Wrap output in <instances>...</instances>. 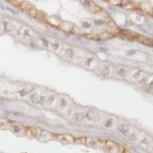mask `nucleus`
I'll list each match as a JSON object with an SVG mask.
<instances>
[{
    "instance_id": "f257e3e1",
    "label": "nucleus",
    "mask_w": 153,
    "mask_h": 153,
    "mask_svg": "<svg viewBox=\"0 0 153 153\" xmlns=\"http://www.w3.org/2000/svg\"><path fill=\"white\" fill-rule=\"evenodd\" d=\"M29 100L34 104L41 105V106L47 104V97L42 95V94H37V93L31 94L29 97Z\"/></svg>"
},
{
    "instance_id": "f03ea898",
    "label": "nucleus",
    "mask_w": 153,
    "mask_h": 153,
    "mask_svg": "<svg viewBox=\"0 0 153 153\" xmlns=\"http://www.w3.org/2000/svg\"><path fill=\"white\" fill-rule=\"evenodd\" d=\"M57 106L61 112H67L71 106V100L67 97L61 96L57 99Z\"/></svg>"
},
{
    "instance_id": "7ed1b4c3",
    "label": "nucleus",
    "mask_w": 153,
    "mask_h": 153,
    "mask_svg": "<svg viewBox=\"0 0 153 153\" xmlns=\"http://www.w3.org/2000/svg\"><path fill=\"white\" fill-rule=\"evenodd\" d=\"M21 8L22 9L23 11L27 12L28 14H29L31 16H35L37 15V10L35 7H33L31 4L28 2H22L21 3Z\"/></svg>"
},
{
    "instance_id": "20e7f679",
    "label": "nucleus",
    "mask_w": 153,
    "mask_h": 153,
    "mask_svg": "<svg viewBox=\"0 0 153 153\" xmlns=\"http://www.w3.org/2000/svg\"><path fill=\"white\" fill-rule=\"evenodd\" d=\"M25 131L26 132L28 136H31L33 138H39L42 136V130L38 128H35V127H27L25 129Z\"/></svg>"
},
{
    "instance_id": "39448f33",
    "label": "nucleus",
    "mask_w": 153,
    "mask_h": 153,
    "mask_svg": "<svg viewBox=\"0 0 153 153\" xmlns=\"http://www.w3.org/2000/svg\"><path fill=\"white\" fill-rule=\"evenodd\" d=\"M57 140L64 143H71L74 141V139L72 136L68 134H59L56 136Z\"/></svg>"
},
{
    "instance_id": "423d86ee",
    "label": "nucleus",
    "mask_w": 153,
    "mask_h": 153,
    "mask_svg": "<svg viewBox=\"0 0 153 153\" xmlns=\"http://www.w3.org/2000/svg\"><path fill=\"white\" fill-rule=\"evenodd\" d=\"M72 120L74 122L80 123H84L86 121V113L84 112H77L73 114L72 117Z\"/></svg>"
},
{
    "instance_id": "0eeeda50",
    "label": "nucleus",
    "mask_w": 153,
    "mask_h": 153,
    "mask_svg": "<svg viewBox=\"0 0 153 153\" xmlns=\"http://www.w3.org/2000/svg\"><path fill=\"white\" fill-rule=\"evenodd\" d=\"M48 45L50 46L51 48L54 51H61V45L60 42L56 40H50L49 41Z\"/></svg>"
},
{
    "instance_id": "6e6552de",
    "label": "nucleus",
    "mask_w": 153,
    "mask_h": 153,
    "mask_svg": "<svg viewBox=\"0 0 153 153\" xmlns=\"http://www.w3.org/2000/svg\"><path fill=\"white\" fill-rule=\"evenodd\" d=\"M136 38L138 39V41H139L140 42L144 44V45L153 47V39H150V38H145V37L142 36H138V35L137 37H136Z\"/></svg>"
},
{
    "instance_id": "1a4fd4ad",
    "label": "nucleus",
    "mask_w": 153,
    "mask_h": 153,
    "mask_svg": "<svg viewBox=\"0 0 153 153\" xmlns=\"http://www.w3.org/2000/svg\"><path fill=\"white\" fill-rule=\"evenodd\" d=\"M117 129L122 135H126L129 132V127L125 123H120L117 126Z\"/></svg>"
},
{
    "instance_id": "9d476101",
    "label": "nucleus",
    "mask_w": 153,
    "mask_h": 153,
    "mask_svg": "<svg viewBox=\"0 0 153 153\" xmlns=\"http://www.w3.org/2000/svg\"><path fill=\"white\" fill-rule=\"evenodd\" d=\"M64 54L68 58H73L74 56V51H73V49L70 48H66L64 50Z\"/></svg>"
},
{
    "instance_id": "9b49d317",
    "label": "nucleus",
    "mask_w": 153,
    "mask_h": 153,
    "mask_svg": "<svg viewBox=\"0 0 153 153\" xmlns=\"http://www.w3.org/2000/svg\"><path fill=\"white\" fill-rule=\"evenodd\" d=\"M85 143L89 146L91 147H95L97 145V141L96 139H92V138H87L85 139Z\"/></svg>"
},
{
    "instance_id": "f8f14e48",
    "label": "nucleus",
    "mask_w": 153,
    "mask_h": 153,
    "mask_svg": "<svg viewBox=\"0 0 153 153\" xmlns=\"http://www.w3.org/2000/svg\"><path fill=\"white\" fill-rule=\"evenodd\" d=\"M113 120H114V119H113V117H109V118L106 119V121H105V126L106 127L111 126L113 123Z\"/></svg>"
}]
</instances>
